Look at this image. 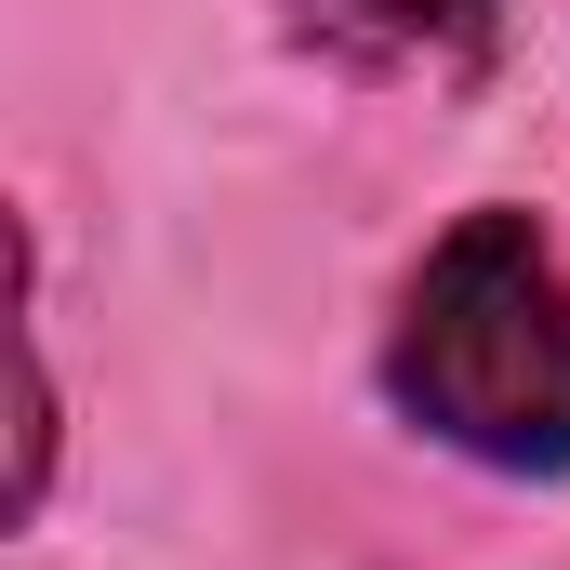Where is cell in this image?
Instances as JSON below:
<instances>
[{
    "mask_svg": "<svg viewBox=\"0 0 570 570\" xmlns=\"http://www.w3.org/2000/svg\"><path fill=\"white\" fill-rule=\"evenodd\" d=\"M292 40L358 67V80L464 94V80L504 67V0H292Z\"/></svg>",
    "mask_w": 570,
    "mask_h": 570,
    "instance_id": "cell-2",
    "label": "cell"
},
{
    "mask_svg": "<svg viewBox=\"0 0 570 570\" xmlns=\"http://www.w3.org/2000/svg\"><path fill=\"white\" fill-rule=\"evenodd\" d=\"M385 412L491 478H570V253L518 213L478 199L425 239L385 318Z\"/></svg>",
    "mask_w": 570,
    "mask_h": 570,
    "instance_id": "cell-1",
    "label": "cell"
},
{
    "mask_svg": "<svg viewBox=\"0 0 570 570\" xmlns=\"http://www.w3.org/2000/svg\"><path fill=\"white\" fill-rule=\"evenodd\" d=\"M53 491V358H40V253H27V305H13V518H40Z\"/></svg>",
    "mask_w": 570,
    "mask_h": 570,
    "instance_id": "cell-3",
    "label": "cell"
}]
</instances>
